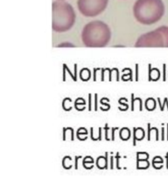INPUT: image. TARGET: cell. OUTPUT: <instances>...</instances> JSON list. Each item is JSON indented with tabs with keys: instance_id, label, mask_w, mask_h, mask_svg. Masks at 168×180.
Listing matches in <instances>:
<instances>
[{
	"instance_id": "1",
	"label": "cell",
	"mask_w": 168,
	"mask_h": 180,
	"mask_svg": "<svg viewBox=\"0 0 168 180\" xmlns=\"http://www.w3.org/2000/svg\"><path fill=\"white\" fill-rule=\"evenodd\" d=\"M164 14L165 5L162 0H137L133 5V15L140 24H155Z\"/></svg>"
},
{
	"instance_id": "2",
	"label": "cell",
	"mask_w": 168,
	"mask_h": 180,
	"mask_svg": "<svg viewBox=\"0 0 168 180\" xmlns=\"http://www.w3.org/2000/svg\"><path fill=\"white\" fill-rule=\"evenodd\" d=\"M111 39L109 26L100 20H94L85 25L82 32V40L88 48H103Z\"/></svg>"
},
{
	"instance_id": "3",
	"label": "cell",
	"mask_w": 168,
	"mask_h": 180,
	"mask_svg": "<svg viewBox=\"0 0 168 180\" xmlns=\"http://www.w3.org/2000/svg\"><path fill=\"white\" fill-rule=\"evenodd\" d=\"M52 11V28L54 32L64 33L72 28L76 19L72 5L59 0L53 3Z\"/></svg>"
},
{
	"instance_id": "4",
	"label": "cell",
	"mask_w": 168,
	"mask_h": 180,
	"mask_svg": "<svg viewBox=\"0 0 168 180\" xmlns=\"http://www.w3.org/2000/svg\"><path fill=\"white\" fill-rule=\"evenodd\" d=\"M135 48H168V26H160L139 36Z\"/></svg>"
},
{
	"instance_id": "5",
	"label": "cell",
	"mask_w": 168,
	"mask_h": 180,
	"mask_svg": "<svg viewBox=\"0 0 168 180\" xmlns=\"http://www.w3.org/2000/svg\"><path fill=\"white\" fill-rule=\"evenodd\" d=\"M109 0H78L77 7L85 17H96L107 8Z\"/></svg>"
},
{
	"instance_id": "6",
	"label": "cell",
	"mask_w": 168,
	"mask_h": 180,
	"mask_svg": "<svg viewBox=\"0 0 168 180\" xmlns=\"http://www.w3.org/2000/svg\"><path fill=\"white\" fill-rule=\"evenodd\" d=\"M148 80L150 82L151 81H158L160 78V71L159 70V69L157 68H152V65L149 64L148 65Z\"/></svg>"
},
{
	"instance_id": "7",
	"label": "cell",
	"mask_w": 168,
	"mask_h": 180,
	"mask_svg": "<svg viewBox=\"0 0 168 180\" xmlns=\"http://www.w3.org/2000/svg\"><path fill=\"white\" fill-rule=\"evenodd\" d=\"M144 130L141 127L133 128V145H136V141H142L144 138Z\"/></svg>"
},
{
	"instance_id": "8",
	"label": "cell",
	"mask_w": 168,
	"mask_h": 180,
	"mask_svg": "<svg viewBox=\"0 0 168 180\" xmlns=\"http://www.w3.org/2000/svg\"><path fill=\"white\" fill-rule=\"evenodd\" d=\"M107 162H108V157H107V154L106 156H99L96 160V166L98 169L100 170H103V169H107Z\"/></svg>"
},
{
	"instance_id": "9",
	"label": "cell",
	"mask_w": 168,
	"mask_h": 180,
	"mask_svg": "<svg viewBox=\"0 0 168 180\" xmlns=\"http://www.w3.org/2000/svg\"><path fill=\"white\" fill-rule=\"evenodd\" d=\"M150 166L148 159H137V169L138 170H146Z\"/></svg>"
},
{
	"instance_id": "10",
	"label": "cell",
	"mask_w": 168,
	"mask_h": 180,
	"mask_svg": "<svg viewBox=\"0 0 168 180\" xmlns=\"http://www.w3.org/2000/svg\"><path fill=\"white\" fill-rule=\"evenodd\" d=\"M90 77H91V72L88 68L82 69L80 71V78L82 79V81L87 82L90 79Z\"/></svg>"
},
{
	"instance_id": "11",
	"label": "cell",
	"mask_w": 168,
	"mask_h": 180,
	"mask_svg": "<svg viewBox=\"0 0 168 180\" xmlns=\"http://www.w3.org/2000/svg\"><path fill=\"white\" fill-rule=\"evenodd\" d=\"M119 136L123 141H128L130 137V131L127 127H123L119 132Z\"/></svg>"
},
{
	"instance_id": "12",
	"label": "cell",
	"mask_w": 168,
	"mask_h": 180,
	"mask_svg": "<svg viewBox=\"0 0 168 180\" xmlns=\"http://www.w3.org/2000/svg\"><path fill=\"white\" fill-rule=\"evenodd\" d=\"M156 106H157V103H156V100L154 99L153 97H149V98L146 99V101H145V108L148 111H153V110H155Z\"/></svg>"
},
{
	"instance_id": "13",
	"label": "cell",
	"mask_w": 168,
	"mask_h": 180,
	"mask_svg": "<svg viewBox=\"0 0 168 180\" xmlns=\"http://www.w3.org/2000/svg\"><path fill=\"white\" fill-rule=\"evenodd\" d=\"M147 127H148V141L151 140V131H155L156 132V140L157 141H159V130H158V128H156V127H151V124H148L147 125Z\"/></svg>"
},
{
	"instance_id": "14",
	"label": "cell",
	"mask_w": 168,
	"mask_h": 180,
	"mask_svg": "<svg viewBox=\"0 0 168 180\" xmlns=\"http://www.w3.org/2000/svg\"><path fill=\"white\" fill-rule=\"evenodd\" d=\"M163 158L160 156H155L152 160V165L154 169H157V164H163Z\"/></svg>"
},
{
	"instance_id": "15",
	"label": "cell",
	"mask_w": 168,
	"mask_h": 180,
	"mask_svg": "<svg viewBox=\"0 0 168 180\" xmlns=\"http://www.w3.org/2000/svg\"><path fill=\"white\" fill-rule=\"evenodd\" d=\"M85 105H86V102H85V100H84L82 97L77 98L76 100H75V107L76 110H78L79 106H84V107H85Z\"/></svg>"
},
{
	"instance_id": "16",
	"label": "cell",
	"mask_w": 168,
	"mask_h": 180,
	"mask_svg": "<svg viewBox=\"0 0 168 180\" xmlns=\"http://www.w3.org/2000/svg\"><path fill=\"white\" fill-rule=\"evenodd\" d=\"M75 46L70 42H62L57 46V48H75Z\"/></svg>"
},
{
	"instance_id": "17",
	"label": "cell",
	"mask_w": 168,
	"mask_h": 180,
	"mask_svg": "<svg viewBox=\"0 0 168 180\" xmlns=\"http://www.w3.org/2000/svg\"><path fill=\"white\" fill-rule=\"evenodd\" d=\"M82 127H81V128H79V129H78V131H77V137H78V138L81 136V135H87L88 131H87L86 128H84L83 132H82Z\"/></svg>"
},
{
	"instance_id": "18",
	"label": "cell",
	"mask_w": 168,
	"mask_h": 180,
	"mask_svg": "<svg viewBox=\"0 0 168 180\" xmlns=\"http://www.w3.org/2000/svg\"><path fill=\"white\" fill-rule=\"evenodd\" d=\"M63 69H65V70H67L68 73L70 74V77H72L73 79L75 80V81H76V75H73L72 72L68 69V68H67V66L66 65V64H63Z\"/></svg>"
},
{
	"instance_id": "19",
	"label": "cell",
	"mask_w": 168,
	"mask_h": 180,
	"mask_svg": "<svg viewBox=\"0 0 168 180\" xmlns=\"http://www.w3.org/2000/svg\"><path fill=\"white\" fill-rule=\"evenodd\" d=\"M166 64H163V68H164V78L163 80L164 81H166Z\"/></svg>"
},
{
	"instance_id": "20",
	"label": "cell",
	"mask_w": 168,
	"mask_h": 180,
	"mask_svg": "<svg viewBox=\"0 0 168 180\" xmlns=\"http://www.w3.org/2000/svg\"><path fill=\"white\" fill-rule=\"evenodd\" d=\"M166 168H167L168 170V152L166 153Z\"/></svg>"
},
{
	"instance_id": "21",
	"label": "cell",
	"mask_w": 168,
	"mask_h": 180,
	"mask_svg": "<svg viewBox=\"0 0 168 180\" xmlns=\"http://www.w3.org/2000/svg\"><path fill=\"white\" fill-rule=\"evenodd\" d=\"M164 131H165V129H164V127H162V141H164L165 139V137H164Z\"/></svg>"
},
{
	"instance_id": "22",
	"label": "cell",
	"mask_w": 168,
	"mask_h": 180,
	"mask_svg": "<svg viewBox=\"0 0 168 180\" xmlns=\"http://www.w3.org/2000/svg\"><path fill=\"white\" fill-rule=\"evenodd\" d=\"M89 102H91L90 101V95H89ZM89 111H91V104H89Z\"/></svg>"
},
{
	"instance_id": "23",
	"label": "cell",
	"mask_w": 168,
	"mask_h": 180,
	"mask_svg": "<svg viewBox=\"0 0 168 180\" xmlns=\"http://www.w3.org/2000/svg\"><path fill=\"white\" fill-rule=\"evenodd\" d=\"M164 100L166 101V105H167V106H168V99H167V97H165V99H164Z\"/></svg>"
},
{
	"instance_id": "24",
	"label": "cell",
	"mask_w": 168,
	"mask_h": 180,
	"mask_svg": "<svg viewBox=\"0 0 168 180\" xmlns=\"http://www.w3.org/2000/svg\"><path fill=\"white\" fill-rule=\"evenodd\" d=\"M166 125H167V139H166V140H167V141H168V123H167V124H166Z\"/></svg>"
}]
</instances>
